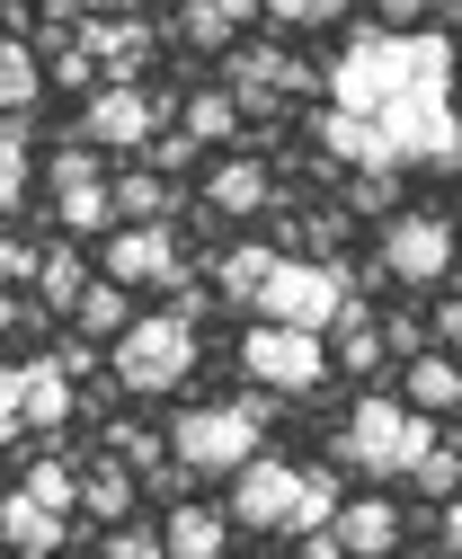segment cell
Returning <instances> with one entry per match:
<instances>
[{"label":"cell","mask_w":462,"mask_h":559,"mask_svg":"<svg viewBox=\"0 0 462 559\" xmlns=\"http://www.w3.org/2000/svg\"><path fill=\"white\" fill-rule=\"evenodd\" d=\"M453 72H462V45H453V36L356 27V36H347V53L329 62V107H347V116H382L391 98H410V90L453 98Z\"/></svg>","instance_id":"6da1fadb"},{"label":"cell","mask_w":462,"mask_h":559,"mask_svg":"<svg viewBox=\"0 0 462 559\" xmlns=\"http://www.w3.org/2000/svg\"><path fill=\"white\" fill-rule=\"evenodd\" d=\"M339 479L329 471H303V462H240L232 471V524L240 533H320V524H339Z\"/></svg>","instance_id":"7a4b0ae2"},{"label":"cell","mask_w":462,"mask_h":559,"mask_svg":"<svg viewBox=\"0 0 462 559\" xmlns=\"http://www.w3.org/2000/svg\"><path fill=\"white\" fill-rule=\"evenodd\" d=\"M339 453L365 462L374 479H410V471L436 453V427H427L410 400H356L347 427H339Z\"/></svg>","instance_id":"3957f363"},{"label":"cell","mask_w":462,"mask_h":559,"mask_svg":"<svg viewBox=\"0 0 462 559\" xmlns=\"http://www.w3.org/2000/svg\"><path fill=\"white\" fill-rule=\"evenodd\" d=\"M347 311H356V285H347V266H329V258H276L268 294H258V320L311 329V337H329Z\"/></svg>","instance_id":"277c9868"},{"label":"cell","mask_w":462,"mask_h":559,"mask_svg":"<svg viewBox=\"0 0 462 559\" xmlns=\"http://www.w3.org/2000/svg\"><path fill=\"white\" fill-rule=\"evenodd\" d=\"M107 373H116V391H134V400H161V391H178V382L196 373V320H178V311H161V320H134V329L116 337Z\"/></svg>","instance_id":"5b68a950"},{"label":"cell","mask_w":462,"mask_h":559,"mask_svg":"<svg viewBox=\"0 0 462 559\" xmlns=\"http://www.w3.org/2000/svg\"><path fill=\"white\" fill-rule=\"evenodd\" d=\"M258 436H268V400H214L169 427V453H178V471H240V462H258Z\"/></svg>","instance_id":"8992f818"},{"label":"cell","mask_w":462,"mask_h":559,"mask_svg":"<svg viewBox=\"0 0 462 559\" xmlns=\"http://www.w3.org/2000/svg\"><path fill=\"white\" fill-rule=\"evenodd\" d=\"M240 373H249L258 391H294V400H311V391L329 382V337L258 320V329L240 337Z\"/></svg>","instance_id":"52a82bcc"},{"label":"cell","mask_w":462,"mask_h":559,"mask_svg":"<svg viewBox=\"0 0 462 559\" xmlns=\"http://www.w3.org/2000/svg\"><path fill=\"white\" fill-rule=\"evenodd\" d=\"M161 116H169V98L134 90V81H116V90H98V98L81 107V143H90V152H152Z\"/></svg>","instance_id":"ba28073f"},{"label":"cell","mask_w":462,"mask_h":559,"mask_svg":"<svg viewBox=\"0 0 462 559\" xmlns=\"http://www.w3.org/2000/svg\"><path fill=\"white\" fill-rule=\"evenodd\" d=\"M445 266H453V223L401 204V214L382 223V275H401V285H445Z\"/></svg>","instance_id":"9c48e42d"},{"label":"cell","mask_w":462,"mask_h":559,"mask_svg":"<svg viewBox=\"0 0 462 559\" xmlns=\"http://www.w3.org/2000/svg\"><path fill=\"white\" fill-rule=\"evenodd\" d=\"M54 223L62 231H107L116 223V187L90 169V143H81V133H72V152H54Z\"/></svg>","instance_id":"30bf717a"},{"label":"cell","mask_w":462,"mask_h":559,"mask_svg":"<svg viewBox=\"0 0 462 559\" xmlns=\"http://www.w3.org/2000/svg\"><path fill=\"white\" fill-rule=\"evenodd\" d=\"M169 266H178L169 223H125V231L107 240V285H125V294H134V285H152V275L169 285Z\"/></svg>","instance_id":"8fae6325"},{"label":"cell","mask_w":462,"mask_h":559,"mask_svg":"<svg viewBox=\"0 0 462 559\" xmlns=\"http://www.w3.org/2000/svg\"><path fill=\"white\" fill-rule=\"evenodd\" d=\"M72 408H81V391H72V373H62L54 356H27V365H19V417H27L36 436L72 427Z\"/></svg>","instance_id":"7c38bea8"},{"label":"cell","mask_w":462,"mask_h":559,"mask_svg":"<svg viewBox=\"0 0 462 559\" xmlns=\"http://www.w3.org/2000/svg\"><path fill=\"white\" fill-rule=\"evenodd\" d=\"M72 45L98 62V72L134 81V72H143V53H152V27H143V19H81V27H72Z\"/></svg>","instance_id":"4fadbf2b"},{"label":"cell","mask_w":462,"mask_h":559,"mask_svg":"<svg viewBox=\"0 0 462 559\" xmlns=\"http://www.w3.org/2000/svg\"><path fill=\"white\" fill-rule=\"evenodd\" d=\"M329 533L347 542V559H382L391 542H401V507H391V498H347Z\"/></svg>","instance_id":"5bb4252c"},{"label":"cell","mask_w":462,"mask_h":559,"mask_svg":"<svg viewBox=\"0 0 462 559\" xmlns=\"http://www.w3.org/2000/svg\"><path fill=\"white\" fill-rule=\"evenodd\" d=\"M62 524H72V515H54V507H36L27 488H10V498H0V542H10V550H27V559L62 550Z\"/></svg>","instance_id":"9a60e30c"},{"label":"cell","mask_w":462,"mask_h":559,"mask_svg":"<svg viewBox=\"0 0 462 559\" xmlns=\"http://www.w3.org/2000/svg\"><path fill=\"white\" fill-rule=\"evenodd\" d=\"M268 169L258 160H223V169H205V204L214 214H232V223H249V214H268Z\"/></svg>","instance_id":"2e32d148"},{"label":"cell","mask_w":462,"mask_h":559,"mask_svg":"<svg viewBox=\"0 0 462 559\" xmlns=\"http://www.w3.org/2000/svg\"><path fill=\"white\" fill-rule=\"evenodd\" d=\"M276 258H285V249H268V240H240V249H223V266H214V294H223V302H249V311H258V294H268Z\"/></svg>","instance_id":"e0dca14e"},{"label":"cell","mask_w":462,"mask_h":559,"mask_svg":"<svg viewBox=\"0 0 462 559\" xmlns=\"http://www.w3.org/2000/svg\"><path fill=\"white\" fill-rule=\"evenodd\" d=\"M268 0H178V36L187 45H232Z\"/></svg>","instance_id":"ac0fdd59"},{"label":"cell","mask_w":462,"mask_h":559,"mask_svg":"<svg viewBox=\"0 0 462 559\" xmlns=\"http://www.w3.org/2000/svg\"><path fill=\"white\" fill-rule=\"evenodd\" d=\"M320 143H329V160H347V169H391V152H382L374 116H347V107H329V116H320Z\"/></svg>","instance_id":"d6986e66"},{"label":"cell","mask_w":462,"mask_h":559,"mask_svg":"<svg viewBox=\"0 0 462 559\" xmlns=\"http://www.w3.org/2000/svg\"><path fill=\"white\" fill-rule=\"evenodd\" d=\"M161 550H169V559H223V550H232L223 507H178V515H169V533H161Z\"/></svg>","instance_id":"ffe728a7"},{"label":"cell","mask_w":462,"mask_h":559,"mask_svg":"<svg viewBox=\"0 0 462 559\" xmlns=\"http://www.w3.org/2000/svg\"><path fill=\"white\" fill-rule=\"evenodd\" d=\"M410 408L418 417H453L462 408V365L453 356H410Z\"/></svg>","instance_id":"44dd1931"},{"label":"cell","mask_w":462,"mask_h":559,"mask_svg":"<svg viewBox=\"0 0 462 559\" xmlns=\"http://www.w3.org/2000/svg\"><path fill=\"white\" fill-rule=\"evenodd\" d=\"M72 320H81V337H125V329H134V294H125V285H107V275H98V285H81V302H72Z\"/></svg>","instance_id":"7402d4cb"},{"label":"cell","mask_w":462,"mask_h":559,"mask_svg":"<svg viewBox=\"0 0 462 559\" xmlns=\"http://www.w3.org/2000/svg\"><path fill=\"white\" fill-rule=\"evenodd\" d=\"M81 507L98 524H125V515H134V471H125V462H90L81 471Z\"/></svg>","instance_id":"603a6c76"},{"label":"cell","mask_w":462,"mask_h":559,"mask_svg":"<svg viewBox=\"0 0 462 559\" xmlns=\"http://www.w3.org/2000/svg\"><path fill=\"white\" fill-rule=\"evenodd\" d=\"M45 98V62L19 45V36H0V107H10V116H27Z\"/></svg>","instance_id":"cb8c5ba5"},{"label":"cell","mask_w":462,"mask_h":559,"mask_svg":"<svg viewBox=\"0 0 462 559\" xmlns=\"http://www.w3.org/2000/svg\"><path fill=\"white\" fill-rule=\"evenodd\" d=\"M240 133V98L232 90H196L187 98V143H232Z\"/></svg>","instance_id":"d4e9b609"},{"label":"cell","mask_w":462,"mask_h":559,"mask_svg":"<svg viewBox=\"0 0 462 559\" xmlns=\"http://www.w3.org/2000/svg\"><path fill=\"white\" fill-rule=\"evenodd\" d=\"M19 195H27V116L0 124V223L19 214Z\"/></svg>","instance_id":"484cf974"},{"label":"cell","mask_w":462,"mask_h":559,"mask_svg":"<svg viewBox=\"0 0 462 559\" xmlns=\"http://www.w3.org/2000/svg\"><path fill=\"white\" fill-rule=\"evenodd\" d=\"M19 488H27L36 507H54V515H81V471H72V462H36Z\"/></svg>","instance_id":"4316f807"},{"label":"cell","mask_w":462,"mask_h":559,"mask_svg":"<svg viewBox=\"0 0 462 559\" xmlns=\"http://www.w3.org/2000/svg\"><path fill=\"white\" fill-rule=\"evenodd\" d=\"M391 356V346H382V329H365V311H347L339 320V346H329V365H347V373H374Z\"/></svg>","instance_id":"83f0119b"},{"label":"cell","mask_w":462,"mask_h":559,"mask_svg":"<svg viewBox=\"0 0 462 559\" xmlns=\"http://www.w3.org/2000/svg\"><path fill=\"white\" fill-rule=\"evenodd\" d=\"M116 214H125V223H169V187H161L152 169L116 178Z\"/></svg>","instance_id":"f1b7e54d"},{"label":"cell","mask_w":462,"mask_h":559,"mask_svg":"<svg viewBox=\"0 0 462 559\" xmlns=\"http://www.w3.org/2000/svg\"><path fill=\"white\" fill-rule=\"evenodd\" d=\"M36 285H45V302H54V311H72V302H81V285H90V266H81L72 249H54V258L36 266Z\"/></svg>","instance_id":"f546056e"},{"label":"cell","mask_w":462,"mask_h":559,"mask_svg":"<svg viewBox=\"0 0 462 559\" xmlns=\"http://www.w3.org/2000/svg\"><path fill=\"white\" fill-rule=\"evenodd\" d=\"M268 19L276 27H329V19H347V0H268Z\"/></svg>","instance_id":"4dcf8cb0"},{"label":"cell","mask_w":462,"mask_h":559,"mask_svg":"<svg viewBox=\"0 0 462 559\" xmlns=\"http://www.w3.org/2000/svg\"><path fill=\"white\" fill-rule=\"evenodd\" d=\"M410 479H418V488H427V498H436V507H445V498H453V488H462V453H453V444H445V453H427V462H418V471H410Z\"/></svg>","instance_id":"1f68e13d"},{"label":"cell","mask_w":462,"mask_h":559,"mask_svg":"<svg viewBox=\"0 0 462 559\" xmlns=\"http://www.w3.org/2000/svg\"><path fill=\"white\" fill-rule=\"evenodd\" d=\"M90 72H98V62H90L81 45H62V53L45 62V81H62V90H90Z\"/></svg>","instance_id":"d6a6232c"},{"label":"cell","mask_w":462,"mask_h":559,"mask_svg":"<svg viewBox=\"0 0 462 559\" xmlns=\"http://www.w3.org/2000/svg\"><path fill=\"white\" fill-rule=\"evenodd\" d=\"M36 266H45V258H36L27 240H0V285H36Z\"/></svg>","instance_id":"836d02e7"},{"label":"cell","mask_w":462,"mask_h":559,"mask_svg":"<svg viewBox=\"0 0 462 559\" xmlns=\"http://www.w3.org/2000/svg\"><path fill=\"white\" fill-rule=\"evenodd\" d=\"M19 427H27L19 417V365H0V444H19Z\"/></svg>","instance_id":"e575fe53"},{"label":"cell","mask_w":462,"mask_h":559,"mask_svg":"<svg viewBox=\"0 0 462 559\" xmlns=\"http://www.w3.org/2000/svg\"><path fill=\"white\" fill-rule=\"evenodd\" d=\"M107 559H169V550H161V533H134V524H125V533L107 542Z\"/></svg>","instance_id":"d590c367"},{"label":"cell","mask_w":462,"mask_h":559,"mask_svg":"<svg viewBox=\"0 0 462 559\" xmlns=\"http://www.w3.org/2000/svg\"><path fill=\"white\" fill-rule=\"evenodd\" d=\"M152 160H161V169H187L196 143H187V133H152Z\"/></svg>","instance_id":"8d00e7d4"},{"label":"cell","mask_w":462,"mask_h":559,"mask_svg":"<svg viewBox=\"0 0 462 559\" xmlns=\"http://www.w3.org/2000/svg\"><path fill=\"white\" fill-rule=\"evenodd\" d=\"M374 10H382V27H410V19L436 10V0H374ZM445 10H453V0H445Z\"/></svg>","instance_id":"74e56055"},{"label":"cell","mask_w":462,"mask_h":559,"mask_svg":"<svg viewBox=\"0 0 462 559\" xmlns=\"http://www.w3.org/2000/svg\"><path fill=\"white\" fill-rule=\"evenodd\" d=\"M436 346H462V294L436 302Z\"/></svg>","instance_id":"f35d334b"},{"label":"cell","mask_w":462,"mask_h":559,"mask_svg":"<svg viewBox=\"0 0 462 559\" xmlns=\"http://www.w3.org/2000/svg\"><path fill=\"white\" fill-rule=\"evenodd\" d=\"M303 559H347V542H339V533L320 524V533H303Z\"/></svg>","instance_id":"ab89813d"},{"label":"cell","mask_w":462,"mask_h":559,"mask_svg":"<svg viewBox=\"0 0 462 559\" xmlns=\"http://www.w3.org/2000/svg\"><path fill=\"white\" fill-rule=\"evenodd\" d=\"M436 524H445V542H453V550H462V488H453V498H445V507H436Z\"/></svg>","instance_id":"60d3db41"},{"label":"cell","mask_w":462,"mask_h":559,"mask_svg":"<svg viewBox=\"0 0 462 559\" xmlns=\"http://www.w3.org/2000/svg\"><path fill=\"white\" fill-rule=\"evenodd\" d=\"M90 19H134V0H90Z\"/></svg>","instance_id":"b9f144b4"},{"label":"cell","mask_w":462,"mask_h":559,"mask_svg":"<svg viewBox=\"0 0 462 559\" xmlns=\"http://www.w3.org/2000/svg\"><path fill=\"white\" fill-rule=\"evenodd\" d=\"M10 320H27V302H10V294H0V329H10Z\"/></svg>","instance_id":"7bdbcfd3"},{"label":"cell","mask_w":462,"mask_h":559,"mask_svg":"<svg viewBox=\"0 0 462 559\" xmlns=\"http://www.w3.org/2000/svg\"><path fill=\"white\" fill-rule=\"evenodd\" d=\"M45 559H54V550H45Z\"/></svg>","instance_id":"ee69618b"}]
</instances>
